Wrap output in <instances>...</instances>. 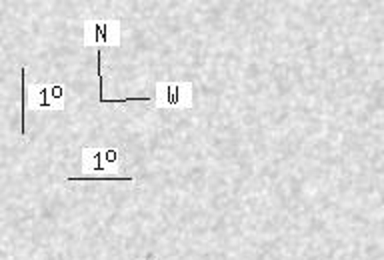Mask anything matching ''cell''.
Returning <instances> with one entry per match:
<instances>
[{"label":"cell","instance_id":"obj_4","mask_svg":"<svg viewBox=\"0 0 384 260\" xmlns=\"http://www.w3.org/2000/svg\"><path fill=\"white\" fill-rule=\"evenodd\" d=\"M81 162L82 170H86V172L101 174V172L108 170V166L104 162V148H88V146H84L81 150Z\"/></svg>","mask_w":384,"mask_h":260},{"label":"cell","instance_id":"obj_2","mask_svg":"<svg viewBox=\"0 0 384 260\" xmlns=\"http://www.w3.org/2000/svg\"><path fill=\"white\" fill-rule=\"evenodd\" d=\"M68 99V90L64 84H32L28 90V104L32 110H64V104Z\"/></svg>","mask_w":384,"mask_h":260},{"label":"cell","instance_id":"obj_7","mask_svg":"<svg viewBox=\"0 0 384 260\" xmlns=\"http://www.w3.org/2000/svg\"><path fill=\"white\" fill-rule=\"evenodd\" d=\"M104 162H106L108 170H110V168L114 170L117 166H121L122 162L121 148H104Z\"/></svg>","mask_w":384,"mask_h":260},{"label":"cell","instance_id":"obj_6","mask_svg":"<svg viewBox=\"0 0 384 260\" xmlns=\"http://www.w3.org/2000/svg\"><path fill=\"white\" fill-rule=\"evenodd\" d=\"M21 82H22V106H21V137L26 139V104H28V88H26V68L21 70Z\"/></svg>","mask_w":384,"mask_h":260},{"label":"cell","instance_id":"obj_5","mask_svg":"<svg viewBox=\"0 0 384 260\" xmlns=\"http://www.w3.org/2000/svg\"><path fill=\"white\" fill-rule=\"evenodd\" d=\"M66 182H128L137 184V179L130 177H117V174H88V177H70Z\"/></svg>","mask_w":384,"mask_h":260},{"label":"cell","instance_id":"obj_3","mask_svg":"<svg viewBox=\"0 0 384 260\" xmlns=\"http://www.w3.org/2000/svg\"><path fill=\"white\" fill-rule=\"evenodd\" d=\"M154 106L159 108H190L192 106V84L190 82H156Z\"/></svg>","mask_w":384,"mask_h":260},{"label":"cell","instance_id":"obj_1","mask_svg":"<svg viewBox=\"0 0 384 260\" xmlns=\"http://www.w3.org/2000/svg\"><path fill=\"white\" fill-rule=\"evenodd\" d=\"M84 46H121V20H86L82 24Z\"/></svg>","mask_w":384,"mask_h":260}]
</instances>
